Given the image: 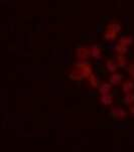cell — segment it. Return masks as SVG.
I'll return each mask as SVG.
<instances>
[{
  "label": "cell",
  "mask_w": 134,
  "mask_h": 152,
  "mask_svg": "<svg viewBox=\"0 0 134 152\" xmlns=\"http://www.w3.org/2000/svg\"><path fill=\"white\" fill-rule=\"evenodd\" d=\"M109 115L112 119L116 121H124L127 119L128 117V112L124 108L120 106H112L110 108Z\"/></svg>",
  "instance_id": "1"
},
{
  "label": "cell",
  "mask_w": 134,
  "mask_h": 152,
  "mask_svg": "<svg viewBox=\"0 0 134 152\" xmlns=\"http://www.w3.org/2000/svg\"><path fill=\"white\" fill-rule=\"evenodd\" d=\"M75 55H76L77 61H86L90 56V51H89V46L87 45H78L76 48V51H75Z\"/></svg>",
  "instance_id": "2"
},
{
  "label": "cell",
  "mask_w": 134,
  "mask_h": 152,
  "mask_svg": "<svg viewBox=\"0 0 134 152\" xmlns=\"http://www.w3.org/2000/svg\"><path fill=\"white\" fill-rule=\"evenodd\" d=\"M74 66L79 69H81L82 73H83L85 79H89L90 76H92L93 74V68L91 66V64L88 61H76L74 64Z\"/></svg>",
  "instance_id": "3"
},
{
  "label": "cell",
  "mask_w": 134,
  "mask_h": 152,
  "mask_svg": "<svg viewBox=\"0 0 134 152\" xmlns=\"http://www.w3.org/2000/svg\"><path fill=\"white\" fill-rule=\"evenodd\" d=\"M123 82H124V75L119 73V72L113 73L109 76V83L113 87L119 86V85L123 84Z\"/></svg>",
  "instance_id": "4"
},
{
  "label": "cell",
  "mask_w": 134,
  "mask_h": 152,
  "mask_svg": "<svg viewBox=\"0 0 134 152\" xmlns=\"http://www.w3.org/2000/svg\"><path fill=\"white\" fill-rule=\"evenodd\" d=\"M89 51H90V56L95 60H100L102 58V48L101 46L97 43H93V45H89Z\"/></svg>",
  "instance_id": "5"
},
{
  "label": "cell",
  "mask_w": 134,
  "mask_h": 152,
  "mask_svg": "<svg viewBox=\"0 0 134 152\" xmlns=\"http://www.w3.org/2000/svg\"><path fill=\"white\" fill-rule=\"evenodd\" d=\"M69 79L72 80V81H83V80H85V77L81 69L74 66V69L69 71Z\"/></svg>",
  "instance_id": "6"
},
{
  "label": "cell",
  "mask_w": 134,
  "mask_h": 152,
  "mask_svg": "<svg viewBox=\"0 0 134 152\" xmlns=\"http://www.w3.org/2000/svg\"><path fill=\"white\" fill-rule=\"evenodd\" d=\"M99 102L104 107H112V105L114 104V96L112 95V93L107 95H101L99 98Z\"/></svg>",
  "instance_id": "7"
},
{
  "label": "cell",
  "mask_w": 134,
  "mask_h": 152,
  "mask_svg": "<svg viewBox=\"0 0 134 152\" xmlns=\"http://www.w3.org/2000/svg\"><path fill=\"white\" fill-rule=\"evenodd\" d=\"M122 23H121L119 20L117 19H112L110 20L109 22L107 23L106 25V29H109V30H112L116 33H119L121 30H122Z\"/></svg>",
  "instance_id": "8"
},
{
  "label": "cell",
  "mask_w": 134,
  "mask_h": 152,
  "mask_svg": "<svg viewBox=\"0 0 134 152\" xmlns=\"http://www.w3.org/2000/svg\"><path fill=\"white\" fill-rule=\"evenodd\" d=\"M121 88H122V92L124 93V95L130 94V93H134V81L133 80H127V81H124Z\"/></svg>",
  "instance_id": "9"
},
{
  "label": "cell",
  "mask_w": 134,
  "mask_h": 152,
  "mask_svg": "<svg viewBox=\"0 0 134 152\" xmlns=\"http://www.w3.org/2000/svg\"><path fill=\"white\" fill-rule=\"evenodd\" d=\"M112 85L109 82H103L101 85L98 88V91H99L100 95H107V94H111L112 92Z\"/></svg>",
  "instance_id": "10"
},
{
  "label": "cell",
  "mask_w": 134,
  "mask_h": 152,
  "mask_svg": "<svg viewBox=\"0 0 134 152\" xmlns=\"http://www.w3.org/2000/svg\"><path fill=\"white\" fill-rule=\"evenodd\" d=\"M105 68L110 74H113V73H116L117 72V69H118V66L116 64V61L113 60V58H107L105 61Z\"/></svg>",
  "instance_id": "11"
},
{
  "label": "cell",
  "mask_w": 134,
  "mask_h": 152,
  "mask_svg": "<svg viewBox=\"0 0 134 152\" xmlns=\"http://www.w3.org/2000/svg\"><path fill=\"white\" fill-rule=\"evenodd\" d=\"M116 64H117L118 68H127L129 63H128V58L125 55H117L116 56Z\"/></svg>",
  "instance_id": "12"
},
{
  "label": "cell",
  "mask_w": 134,
  "mask_h": 152,
  "mask_svg": "<svg viewBox=\"0 0 134 152\" xmlns=\"http://www.w3.org/2000/svg\"><path fill=\"white\" fill-rule=\"evenodd\" d=\"M118 33H116L112 30L106 29L104 32H103V39L107 40V42H112V40H115L117 38Z\"/></svg>",
  "instance_id": "13"
},
{
  "label": "cell",
  "mask_w": 134,
  "mask_h": 152,
  "mask_svg": "<svg viewBox=\"0 0 134 152\" xmlns=\"http://www.w3.org/2000/svg\"><path fill=\"white\" fill-rule=\"evenodd\" d=\"M133 42H134V37H132V35H131V34H126V35L121 37L118 42L122 43V45H124L126 46H131L133 45Z\"/></svg>",
  "instance_id": "14"
},
{
  "label": "cell",
  "mask_w": 134,
  "mask_h": 152,
  "mask_svg": "<svg viewBox=\"0 0 134 152\" xmlns=\"http://www.w3.org/2000/svg\"><path fill=\"white\" fill-rule=\"evenodd\" d=\"M88 84L90 85V87L93 88V89H98L100 85H101V83H100L99 78H98L97 76H95L94 74H93L92 76H90V77H89V79H88Z\"/></svg>",
  "instance_id": "15"
},
{
  "label": "cell",
  "mask_w": 134,
  "mask_h": 152,
  "mask_svg": "<svg viewBox=\"0 0 134 152\" xmlns=\"http://www.w3.org/2000/svg\"><path fill=\"white\" fill-rule=\"evenodd\" d=\"M123 103L127 107H131L132 105H134V93L124 95V97H123Z\"/></svg>",
  "instance_id": "16"
},
{
  "label": "cell",
  "mask_w": 134,
  "mask_h": 152,
  "mask_svg": "<svg viewBox=\"0 0 134 152\" xmlns=\"http://www.w3.org/2000/svg\"><path fill=\"white\" fill-rule=\"evenodd\" d=\"M128 50V46H126L124 45L120 42H117L115 45V51L117 53V55H125Z\"/></svg>",
  "instance_id": "17"
},
{
  "label": "cell",
  "mask_w": 134,
  "mask_h": 152,
  "mask_svg": "<svg viewBox=\"0 0 134 152\" xmlns=\"http://www.w3.org/2000/svg\"><path fill=\"white\" fill-rule=\"evenodd\" d=\"M126 69H127V73L129 74V76L131 77V80L134 81V63L129 64Z\"/></svg>",
  "instance_id": "18"
},
{
  "label": "cell",
  "mask_w": 134,
  "mask_h": 152,
  "mask_svg": "<svg viewBox=\"0 0 134 152\" xmlns=\"http://www.w3.org/2000/svg\"><path fill=\"white\" fill-rule=\"evenodd\" d=\"M129 114L131 117L134 118V105H132L131 107H129Z\"/></svg>",
  "instance_id": "19"
}]
</instances>
